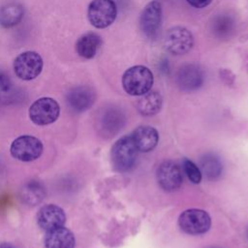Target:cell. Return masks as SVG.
I'll return each instance as SVG.
<instances>
[{
	"label": "cell",
	"mask_w": 248,
	"mask_h": 248,
	"mask_svg": "<svg viewBox=\"0 0 248 248\" xmlns=\"http://www.w3.org/2000/svg\"><path fill=\"white\" fill-rule=\"evenodd\" d=\"M203 82L202 70L195 64H187L180 68L177 74V83L185 91L196 90Z\"/></svg>",
	"instance_id": "4fadbf2b"
},
{
	"label": "cell",
	"mask_w": 248,
	"mask_h": 248,
	"mask_svg": "<svg viewBox=\"0 0 248 248\" xmlns=\"http://www.w3.org/2000/svg\"><path fill=\"white\" fill-rule=\"evenodd\" d=\"M101 43V37L98 34L88 32L78 38L76 44V49L79 56L85 59H91L96 55Z\"/></svg>",
	"instance_id": "ac0fdd59"
},
{
	"label": "cell",
	"mask_w": 248,
	"mask_h": 248,
	"mask_svg": "<svg viewBox=\"0 0 248 248\" xmlns=\"http://www.w3.org/2000/svg\"><path fill=\"white\" fill-rule=\"evenodd\" d=\"M201 170L207 179H217L222 173V164L213 154H205L200 161Z\"/></svg>",
	"instance_id": "7402d4cb"
},
{
	"label": "cell",
	"mask_w": 248,
	"mask_h": 248,
	"mask_svg": "<svg viewBox=\"0 0 248 248\" xmlns=\"http://www.w3.org/2000/svg\"><path fill=\"white\" fill-rule=\"evenodd\" d=\"M247 236H248V231H247Z\"/></svg>",
	"instance_id": "484cf974"
},
{
	"label": "cell",
	"mask_w": 248,
	"mask_h": 248,
	"mask_svg": "<svg viewBox=\"0 0 248 248\" xmlns=\"http://www.w3.org/2000/svg\"><path fill=\"white\" fill-rule=\"evenodd\" d=\"M138 148L132 136H125L119 139L111 148V162L118 171L130 170L136 163Z\"/></svg>",
	"instance_id": "7a4b0ae2"
},
{
	"label": "cell",
	"mask_w": 248,
	"mask_h": 248,
	"mask_svg": "<svg viewBox=\"0 0 248 248\" xmlns=\"http://www.w3.org/2000/svg\"><path fill=\"white\" fill-rule=\"evenodd\" d=\"M180 229L189 234L204 233L210 228L209 215L201 209H188L178 219Z\"/></svg>",
	"instance_id": "ba28073f"
},
{
	"label": "cell",
	"mask_w": 248,
	"mask_h": 248,
	"mask_svg": "<svg viewBox=\"0 0 248 248\" xmlns=\"http://www.w3.org/2000/svg\"><path fill=\"white\" fill-rule=\"evenodd\" d=\"M0 248H16V247L10 243H1Z\"/></svg>",
	"instance_id": "d4e9b609"
},
{
	"label": "cell",
	"mask_w": 248,
	"mask_h": 248,
	"mask_svg": "<svg viewBox=\"0 0 248 248\" xmlns=\"http://www.w3.org/2000/svg\"><path fill=\"white\" fill-rule=\"evenodd\" d=\"M153 74L145 66H133L122 77L124 90L133 96H141L150 91L153 85Z\"/></svg>",
	"instance_id": "6da1fadb"
},
{
	"label": "cell",
	"mask_w": 248,
	"mask_h": 248,
	"mask_svg": "<svg viewBox=\"0 0 248 248\" xmlns=\"http://www.w3.org/2000/svg\"><path fill=\"white\" fill-rule=\"evenodd\" d=\"M100 122L102 133L106 136L113 137L122 129L125 123V116L119 109L112 108L104 112Z\"/></svg>",
	"instance_id": "2e32d148"
},
{
	"label": "cell",
	"mask_w": 248,
	"mask_h": 248,
	"mask_svg": "<svg viewBox=\"0 0 248 248\" xmlns=\"http://www.w3.org/2000/svg\"><path fill=\"white\" fill-rule=\"evenodd\" d=\"M131 136L138 150L142 152L152 150L159 140L158 132L150 126H140L137 128Z\"/></svg>",
	"instance_id": "9a60e30c"
},
{
	"label": "cell",
	"mask_w": 248,
	"mask_h": 248,
	"mask_svg": "<svg viewBox=\"0 0 248 248\" xmlns=\"http://www.w3.org/2000/svg\"><path fill=\"white\" fill-rule=\"evenodd\" d=\"M45 195V189L38 181H30L26 183L21 190V199L29 205H35L41 202Z\"/></svg>",
	"instance_id": "ffe728a7"
},
{
	"label": "cell",
	"mask_w": 248,
	"mask_h": 248,
	"mask_svg": "<svg viewBox=\"0 0 248 248\" xmlns=\"http://www.w3.org/2000/svg\"><path fill=\"white\" fill-rule=\"evenodd\" d=\"M183 170L189 180L195 184H198L202 180V171L201 170L196 166L195 163L188 159H184L183 161Z\"/></svg>",
	"instance_id": "603a6c76"
},
{
	"label": "cell",
	"mask_w": 248,
	"mask_h": 248,
	"mask_svg": "<svg viewBox=\"0 0 248 248\" xmlns=\"http://www.w3.org/2000/svg\"><path fill=\"white\" fill-rule=\"evenodd\" d=\"M157 180L165 191H175L182 183V173L176 164L171 161H166L157 170Z\"/></svg>",
	"instance_id": "30bf717a"
},
{
	"label": "cell",
	"mask_w": 248,
	"mask_h": 248,
	"mask_svg": "<svg viewBox=\"0 0 248 248\" xmlns=\"http://www.w3.org/2000/svg\"><path fill=\"white\" fill-rule=\"evenodd\" d=\"M24 15V10L18 2H8L0 7V25L11 28L18 24Z\"/></svg>",
	"instance_id": "e0dca14e"
},
{
	"label": "cell",
	"mask_w": 248,
	"mask_h": 248,
	"mask_svg": "<svg viewBox=\"0 0 248 248\" xmlns=\"http://www.w3.org/2000/svg\"><path fill=\"white\" fill-rule=\"evenodd\" d=\"M164 45L171 54L183 55L193 47L194 37L187 28L174 26L166 33Z\"/></svg>",
	"instance_id": "8992f818"
},
{
	"label": "cell",
	"mask_w": 248,
	"mask_h": 248,
	"mask_svg": "<svg viewBox=\"0 0 248 248\" xmlns=\"http://www.w3.org/2000/svg\"><path fill=\"white\" fill-rule=\"evenodd\" d=\"M117 16V8L113 0H92L88 6L89 22L98 29L111 25Z\"/></svg>",
	"instance_id": "3957f363"
},
{
	"label": "cell",
	"mask_w": 248,
	"mask_h": 248,
	"mask_svg": "<svg viewBox=\"0 0 248 248\" xmlns=\"http://www.w3.org/2000/svg\"><path fill=\"white\" fill-rule=\"evenodd\" d=\"M162 20V7L160 2H149L142 10L140 19L141 31L149 38H154L160 28Z\"/></svg>",
	"instance_id": "9c48e42d"
},
{
	"label": "cell",
	"mask_w": 248,
	"mask_h": 248,
	"mask_svg": "<svg viewBox=\"0 0 248 248\" xmlns=\"http://www.w3.org/2000/svg\"><path fill=\"white\" fill-rule=\"evenodd\" d=\"M65 220L66 216L63 209L55 204H46L43 206L37 215L39 226L46 232L63 227Z\"/></svg>",
	"instance_id": "7c38bea8"
},
{
	"label": "cell",
	"mask_w": 248,
	"mask_h": 248,
	"mask_svg": "<svg viewBox=\"0 0 248 248\" xmlns=\"http://www.w3.org/2000/svg\"><path fill=\"white\" fill-rule=\"evenodd\" d=\"M19 90L13 83L9 76L0 72V103H14L19 98Z\"/></svg>",
	"instance_id": "44dd1931"
},
{
	"label": "cell",
	"mask_w": 248,
	"mask_h": 248,
	"mask_svg": "<svg viewBox=\"0 0 248 248\" xmlns=\"http://www.w3.org/2000/svg\"><path fill=\"white\" fill-rule=\"evenodd\" d=\"M213 0H187V2L194 8L202 9L207 7Z\"/></svg>",
	"instance_id": "cb8c5ba5"
},
{
	"label": "cell",
	"mask_w": 248,
	"mask_h": 248,
	"mask_svg": "<svg viewBox=\"0 0 248 248\" xmlns=\"http://www.w3.org/2000/svg\"><path fill=\"white\" fill-rule=\"evenodd\" d=\"M60 112L58 103L48 97H43L36 100L29 108V117L37 125H48L53 123Z\"/></svg>",
	"instance_id": "277c9868"
},
{
	"label": "cell",
	"mask_w": 248,
	"mask_h": 248,
	"mask_svg": "<svg viewBox=\"0 0 248 248\" xmlns=\"http://www.w3.org/2000/svg\"><path fill=\"white\" fill-rule=\"evenodd\" d=\"M162 107V97L156 91H148L138 100V110L146 116L156 114Z\"/></svg>",
	"instance_id": "d6986e66"
},
{
	"label": "cell",
	"mask_w": 248,
	"mask_h": 248,
	"mask_svg": "<svg viewBox=\"0 0 248 248\" xmlns=\"http://www.w3.org/2000/svg\"><path fill=\"white\" fill-rule=\"evenodd\" d=\"M13 66L17 78L23 80H31L41 74L43 59L35 51H24L16 56Z\"/></svg>",
	"instance_id": "5b68a950"
},
{
	"label": "cell",
	"mask_w": 248,
	"mask_h": 248,
	"mask_svg": "<svg viewBox=\"0 0 248 248\" xmlns=\"http://www.w3.org/2000/svg\"><path fill=\"white\" fill-rule=\"evenodd\" d=\"M211 248H216V247H211Z\"/></svg>",
	"instance_id": "4316f807"
},
{
	"label": "cell",
	"mask_w": 248,
	"mask_h": 248,
	"mask_svg": "<svg viewBox=\"0 0 248 248\" xmlns=\"http://www.w3.org/2000/svg\"><path fill=\"white\" fill-rule=\"evenodd\" d=\"M10 151L14 158L23 162H30L41 156L43 144L39 139L33 136H20L13 141Z\"/></svg>",
	"instance_id": "52a82bcc"
},
{
	"label": "cell",
	"mask_w": 248,
	"mask_h": 248,
	"mask_svg": "<svg viewBox=\"0 0 248 248\" xmlns=\"http://www.w3.org/2000/svg\"><path fill=\"white\" fill-rule=\"evenodd\" d=\"M95 92L92 88L80 85L72 88L67 94L68 106L77 112L88 109L95 101Z\"/></svg>",
	"instance_id": "8fae6325"
},
{
	"label": "cell",
	"mask_w": 248,
	"mask_h": 248,
	"mask_svg": "<svg viewBox=\"0 0 248 248\" xmlns=\"http://www.w3.org/2000/svg\"><path fill=\"white\" fill-rule=\"evenodd\" d=\"M46 248H74L75 236L73 232L64 228H56L46 232L45 237Z\"/></svg>",
	"instance_id": "5bb4252c"
}]
</instances>
